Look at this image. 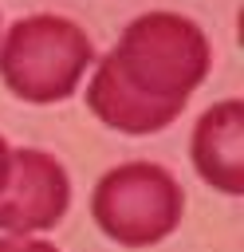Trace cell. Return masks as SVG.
Wrapping results in <instances>:
<instances>
[{
	"instance_id": "cell-1",
	"label": "cell",
	"mask_w": 244,
	"mask_h": 252,
	"mask_svg": "<svg viewBox=\"0 0 244 252\" xmlns=\"http://www.w3.org/2000/svg\"><path fill=\"white\" fill-rule=\"evenodd\" d=\"M213 63L205 32L177 12L138 16L94 67L87 106L122 134H157L205 83Z\"/></svg>"
},
{
	"instance_id": "cell-2",
	"label": "cell",
	"mask_w": 244,
	"mask_h": 252,
	"mask_svg": "<svg viewBox=\"0 0 244 252\" xmlns=\"http://www.w3.org/2000/svg\"><path fill=\"white\" fill-rule=\"evenodd\" d=\"M94 63V47L75 20L28 16L8 28L0 43V79L24 102H59L75 94Z\"/></svg>"
},
{
	"instance_id": "cell-3",
	"label": "cell",
	"mask_w": 244,
	"mask_h": 252,
	"mask_svg": "<svg viewBox=\"0 0 244 252\" xmlns=\"http://www.w3.org/2000/svg\"><path fill=\"white\" fill-rule=\"evenodd\" d=\"M185 213V193L173 181L169 169L153 161H126L110 169L91 197V217L94 224L126 244V248H146L165 240Z\"/></svg>"
},
{
	"instance_id": "cell-4",
	"label": "cell",
	"mask_w": 244,
	"mask_h": 252,
	"mask_svg": "<svg viewBox=\"0 0 244 252\" xmlns=\"http://www.w3.org/2000/svg\"><path fill=\"white\" fill-rule=\"evenodd\" d=\"M71 205L67 169L43 150H16L8 177L0 185V228L28 236L63 220Z\"/></svg>"
},
{
	"instance_id": "cell-5",
	"label": "cell",
	"mask_w": 244,
	"mask_h": 252,
	"mask_svg": "<svg viewBox=\"0 0 244 252\" xmlns=\"http://www.w3.org/2000/svg\"><path fill=\"white\" fill-rule=\"evenodd\" d=\"M193 165L213 189L228 197L244 193V102L240 98H224L201 114L193 130Z\"/></svg>"
},
{
	"instance_id": "cell-6",
	"label": "cell",
	"mask_w": 244,
	"mask_h": 252,
	"mask_svg": "<svg viewBox=\"0 0 244 252\" xmlns=\"http://www.w3.org/2000/svg\"><path fill=\"white\" fill-rule=\"evenodd\" d=\"M0 252H59L43 240H28V236H0Z\"/></svg>"
},
{
	"instance_id": "cell-7",
	"label": "cell",
	"mask_w": 244,
	"mask_h": 252,
	"mask_svg": "<svg viewBox=\"0 0 244 252\" xmlns=\"http://www.w3.org/2000/svg\"><path fill=\"white\" fill-rule=\"evenodd\" d=\"M8 165H12V150H8V142L0 138V185H4V177H8Z\"/></svg>"
}]
</instances>
